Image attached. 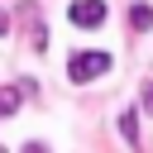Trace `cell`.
Returning a JSON list of instances; mask_svg holds the SVG:
<instances>
[{"label": "cell", "instance_id": "9c48e42d", "mask_svg": "<svg viewBox=\"0 0 153 153\" xmlns=\"http://www.w3.org/2000/svg\"><path fill=\"white\" fill-rule=\"evenodd\" d=\"M0 153H5V148H0Z\"/></svg>", "mask_w": 153, "mask_h": 153}, {"label": "cell", "instance_id": "8992f818", "mask_svg": "<svg viewBox=\"0 0 153 153\" xmlns=\"http://www.w3.org/2000/svg\"><path fill=\"white\" fill-rule=\"evenodd\" d=\"M139 96H143V105H148V115H153V76H148V81L139 86Z\"/></svg>", "mask_w": 153, "mask_h": 153}, {"label": "cell", "instance_id": "3957f363", "mask_svg": "<svg viewBox=\"0 0 153 153\" xmlns=\"http://www.w3.org/2000/svg\"><path fill=\"white\" fill-rule=\"evenodd\" d=\"M129 29H134V33H148V29H153V10H148L143 0L129 5Z\"/></svg>", "mask_w": 153, "mask_h": 153}, {"label": "cell", "instance_id": "52a82bcc", "mask_svg": "<svg viewBox=\"0 0 153 153\" xmlns=\"http://www.w3.org/2000/svg\"><path fill=\"white\" fill-rule=\"evenodd\" d=\"M5 33H10V14L0 10V38H5Z\"/></svg>", "mask_w": 153, "mask_h": 153}, {"label": "cell", "instance_id": "277c9868", "mask_svg": "<svg viewBox=\"0 0 153 153\" xmlns=\"http://www.w3.org/2000/svg\"><path fill=\"white\" fill-rule=\"evenodd\" d=\"M19 110V86H0V120H10Z\"/></svg>", "mask_w": 153, "mask_h": 153}, {"label": "cell", "instance_id": "6da1fadb", "mask_svg": "<svg viewBox=\"0 0 153 153\" xmlns=\"http://www.w3.org/2000/svg\"><path fill=\"white\" fill-rule=\"evenodd\" d=\"M105 72H110V53L86 48V53H72V57H67V76H72L76 86H86V81H96V76H105Z\"/></svg>", "mask_w": 153, "mask_h": 153}, {"label": "cell", "instance_id": "ba28073f", "mask_svg": "<svg viewBox=\"0 0 153 153\" xmlns=\"http://www.w3.org/2000/svg\"><path fill=\"white\" fill-rule=\"evenodd\" d=\"M24 153H48V148L43 143H24Z\"/></svg>", "mask_w": 153, "mask_h": 153}, {"label": "cell", "instance_id": "7a4b0ae2", "mask_svg": "<svg viewBox=\"0 0 153 153\" xmlns=\"http://www.w3.org/2000/svg\"><path fill=\"white\" fill-rule=\"evenodd\" d=\"M67 19H72L76 29H100V24H105V0H76V5L67 10Z\"/></svg>", "mask_w": 153, "mask_h": 153}, {"label": "cell", "instance_id": "5b68a950", "mask_svg": "<svg viewBox=\"0 0 153 153\" xmlns=\"http://www.w3.org/2000/svg\"><path fill=\"white\" fill-rule=\"evenodd\" d=\"M120 134H124L129 143H139V124H134V110H124V115H120Z\"/></svg>", "mask_w": 153, "mask_h": 153}]
</instances>
